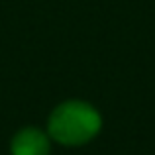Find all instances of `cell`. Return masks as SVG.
I'll use <instances>...</instances> for the list:
<instances>
[{"label":"cell","instance_id":"cell-2","mask_svg":"<svg viewBox=\"0 0 155 155\" xmlns=\"http://www.w3.org/2000/svg\"><path fill=\"white\" fill-rule=\"evenodd\" d=\"M12 155H49V140L35 128H26L12 140Z\"/></svg>","mask_w":155,"mask_h":155},{"label":"cell","instance_id":"cell-1","mask_svg":"<svg viewBox=\"0 0 155 155\" xmlns=\"http://www.w3.org/2000/svg\"><path fill=\"white\" fill-rule=\"evenodd\" d=\"M100 116L84 102H65L49 118V134L65 145H81L98 134Z\"/></svg>","mask_w":155,"mask_h":155}]
</instances>
